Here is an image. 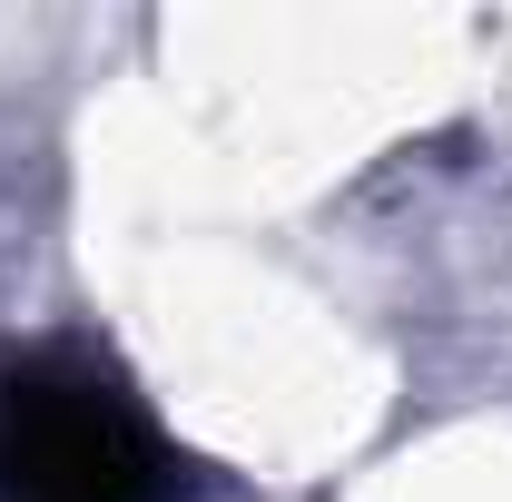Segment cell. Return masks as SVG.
<instances>
[{
  "label": "cell",
  "instance_id": "cell-1",
  "mask_svg": "<svg viewBox=\"0 0 512 502\" xmlns=\"http://www.w3.org/2000/svg\"><path fill=\"white\" fill-rule=\"evenodd\" d=\"M197 463L79 335L0 355V502H188Z\"/></svg>",
  "mask_w": 512,
  "mask_h": 502
}]
</instances>
